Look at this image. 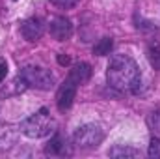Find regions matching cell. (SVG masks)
<instances>
[{
	"instance_id": "obj_14",
	"label": "cell",
	"mask_w": 160,
	"mask_h": 159,
	"mask_svg": "<svg viewBox=\"0 0 160 159\" xmlns=\"http://www.w3.org/2000/svg\"><path fill=\"white\" fill-rule=\"evenodd\" d=\"M147 156L153 159L160 157V137H153L151 142H149V150H147Z\"/></svg>"
},
{
	"instance_id": "obj_6",
	"label": "cell",
	"mask_w": 160,
	"mask_h": 159,
	"mask_svg": "<svg viewBox=\"0 0 160 159\" xmlns=\"http://www.w3.org/2000/svg\"><path fill=\"white\" fill-rule=\"evenodd\" d=\"M48 32L56 41H65L73 36V23L67 17H56V19H52Z\"/></svg>"
},
{
	"instance_id": "obj_17",
	"label": "cell",
	"mask_w": 160,
	"mask_h": 159,
	"mask_svg": "<svg viewBox=\"0 0 160 159\" xmlns=\"http://www.w3.org/2000/svg\"><path fill=\"white\" fill-rule=\"evenodd\" d=\"M6 75H8V62L6 58H0V82L6 79Z\"/></svg>"
},
{
	"instance_id": "obj_9",
	"label": "cell",
	"mask_w": 160,
	"mask_h": 159,
	"mask_svg": "<svg viewBox=\"0 0 160 159\" xmlns=\"http://www.w3.org/2000/svg\"><path fill=\"white\" fill-rule=\"evenodd\" d=\"M91 66L88 64V62H78V64H75L71 69H69V75H67V79L73 80L77 86L80 84H86L88 80L91 79Z\"/></svg>"
},
{
	"instance_id": "obj_8",
	"label": "cell",
	"mask_w": 160,
	"mask_h": 159,
	"mask_svg": "<svg viewBox=\"0 0 160 159\" xmlns=\"http://www.w3.org/2000/svg\"><path fill=\"white\" fill-rule=\"evenodd\" d=\"M26 88H30L28 82L22 79L21 75H17V77H13L11 80H8L4 86H0V97H13V96H19V94H22V92H26Z\"/></svg>"
},
{
	"instance_id": "obj_2",
	"label": "cell",
	"mask_w": 160,
	"mask_h": 159,
	"mask_svg": "<svg viewBox=\"0 0 160 159\" xmlns=\"http://www.w3.org/2000/svg\"><path fill=\"white\" fill-rule=\"evenodd\" d=\"M21 131L28 139H43V137H48L50 133L56 131V122L48 114V111L43 107L36 114H32L21 122Z\"/></svg>"
},
{
	"instance_id": "obj_18",
	"label": "cell",
	"mask_w": 160,
	"mask_h": 159,
	"mask_svg": "<svg viewBox=\"0 0 160 159\" xmlns=\"http://www.w3.org/2000/svg\"><path fill=\"white\" fill-rule=\"evenodd\" d=\"M58 64H60V66H63V68H65V66H71V56H67V54L60 52V54H58Z\"/></svg>"
},
{
	"instance_id": "obj_1",
	"label": "cell",
	"mask_w": 160,
	"mask_h": 159,
	"mask_svg": "<svg viewBox=\"0 0 160 159\" xmlns=\"http://www.w3.org/2000/svg\"><path fill=\"white\" fill-rule=\"evenodd\" d=\"M106 80L114 90L138 94L142 84V73L134 58H130L128 54H114L106 68Z\"/></svg>"
},
{
	"instance_id": "obj_15",
	"label": "cell",
	"mask_w": 160,
	"mask_h": 159,
	"mask_svg": "<svg viewBox=\"0 0 160 159\" xmlns=\"http://www.w3.org/2000/svg\"><path fill=\"white\" fill-rule=\"evenodd\" d=\"M147 125H149L151 131H160V109H157L155 112L149 114V118H147Z\"/></svg>"
},
{
	"instance_id": "obj_12",
	"label": "cell",
	"mask_w": 160,
	"mask_h": 159,
	"mask_svg": "<svg viewBox=\"0 0 160 159\" xmlns=\"http://www.w3.org/2000/svg\"><path fill=\"white\" fill-rule=\"evenodd\" d=\"M112 47H114L112 38H102V40H99L93 45V54L95 56H106V54H110Z\"/></svg>"
},
{
	"instance_id": "obj_7",
	"label": "cell",
	"mask_w": 160,
	"mask_h": 159,
	"mask_svg": "<svg viewBox=\"0 0 160 159\" xmlns=\"http://www.w3.org/2000/svg\"><path fill=\"white\" fill-rule=\"evenodd\" d=\"M21 34L26 41H36L43 36V23L38 17H30L21 25Z\"/></svg>"
},
{
	"instance_id": "obj_5",
	"label": "cell",
	"mask_w": 160,
	"mask_h": 159,
	"mask_svg": "<svg viewBox=\"0 0 160 159\" xmlns=\"http://www.w3.org/2000/svg\"><path fill=\"white\" fill-rule=\"evenodd\" d=\"M77 88H78V86L69 79H65L63 84L58 88V92H56V105H58V109H60L62 112L67 111V109L73 105V101H75V97H77Z\"/></svg>"
},
{
	"instance_id": "obj_4",
	"label": "cell",
	"mask_w": 160,
	"mask_h": 159,
	"mask_svg": "<svg viewBox=\"0 0 160 159\" xmlns=\"http://www.w3.org/2000/svg\"><path fill=\"white\" fill-rule=\"evenodd\" d=\"M104 139L102 129L97 123H84L73 135V140L78 148H97Z\"/></svg>"
},
{
	"instance_id": "obj_10",
	"label": "cell",
	"mask_w": 160,
	"mask_h": 159,
	"mask_svg": "<svg viewBox=\"0 0 160 159\" xmlns=\"http://www.w3.org/2000/svg\"><path fill=\"white\" fill-rule=\"evenodd\" d=\"M65 144H67L65 139L60 133H54V137L50 139V142L45 146V154L47 156H63V154H69Z\"/></svg>"
},
{
	"instance_id": "obj_16",
	"label": "cell",
	"mask_w": 160,
	"mask_h": 159,
	"mask_svg": "<svg viewBox=\"0 0 160 159\" xmlns=\"http://www.w3.org/2000/svg\"><path fill=\"white\" fill-rule=\"evenodd\" d=\"M54 6L62 8V9H69V8H75L78 4V0H50Z\"/></svg>"
},
{
	"instance_id": "obj_13",
	"label": "cell",
	"mask_w": 160,
	"mask_h": 159,
	"mask_svg": "<svg viewBox=\"0 0 160 159\" xmlns=\"http://www.w3.org/2000/svg\"><path fill=\"white\" fill-rule=\"evenodd\" d=\"M147 60H149V64H151L153 69L160 71V47L158 45L149 47V51H147Z\"/></svg>"
},
{
	"instance_id": "obj_11",
	"label": "cell",
	"mask_w": 160,
	"mask_h": 159,
	"mask_svg": "<svg viewBox=\"0 0 160 159\" xmlns=\"http://www.w3.org/2000/svg\"><path fill=\"white\" fill-rule=\"evenodd\" d=\"M108 156L114 159H123V157H140L142 152L134 146H128V144H116L108 150Z\"/></svg>"
},
{
	"instance_id": "obj_3",
	"label": "cell",
	"mask_w": 160,
	"mask_h": 159,
	"mask_svg": "<svg viewBox=\"0 0 160 159\" xmlns=\"http://www.w3.org/2000/svg\"><path fill=\"white\" fill-rule=\"evenodd\" d=\"M22 79L28 82V86L32 88H38V90H50L54 86V75L39 66H24L19 73Z\"/></svg>"
}]
</instances>
